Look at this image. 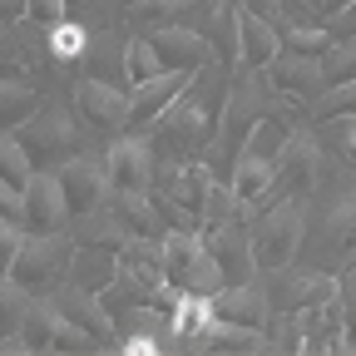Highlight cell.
Masks as SVG:
<instances>
[{
  "label": "cell",
  "mask_w": 356,
  "mask_h": 356,
  "mask_svg": "<svg viewBox=\"0 0 356 356\" xmlns=\"http://www.w3.org/2000/svg\"><path fill=\"white\" fill-rule=\"evenodd\" d=\"M277 178V168H273V159H262V154H248L243 163H238V198H257L267 184Z\"/></svg>",
  "instance_id": "cell-7"
},
{
  "label": "cell",
  "mask_w": 356,
  "mask_h": 356,
  "mask_svg": "<svg viewBox=\"0 0 356 356\" xmlns=\"http://www.w3.org/2000/svg\"><path fill=\"white\" fill-rule=\"evenodd\" d=\"M173 327L178 332H208V327H218V317H213V297L208 292H184L178 297V312H173Z\"/></svg>",
  "instance_id": "cell-4"
},
{
  "label": "cell",
  "mask_w": 356,
  "mask_h": 356,
  "mask_svg": "<svg viewBox=\"0 0 356 356\" xmlns=\"http://www.w3.org/2000/svg\"><path fill=\"white\" fill-rule=\"evenodd\" d=\"M149 173H154V168H149V149H144V144H119V149H114V178H124L129 188H139Z\"/></svg>",
  "instance_id": "cell-6"
},
{
  "label": "cell",
  "mask_w": 356,
  "mask_h": 356,
  "mask_svg": "<svg viewBox=\"0 0 356 356\" xmlns=\"http://www.w3.org/2000/svg\"><path fill=\"white\" fill-rule=\"evenodd\" d=\"M222 307H228V312H243V322H257V317H262V297H257L252 287L228 292V297H222Z\"/></svg>",
  "instance_id": "cell-11"
},
{
  "label": "cell",
  "mask_w": 356,
  "mask_h": 356,
  "mask_svg": "<svg viewBox=\"0 0 356 356\" xmlns=\"http://www.w3.org/2000/svg\"><path fill=\"white\" fill-rule=\"evenodd\" d=\"M292 238H297V218L292 213H282L277 222H267V228H262V238H257V262L262 267H282L287 257H292Z\"/></svg>",
  "instance_id": "cell-2"
},
{
  "label": "cell",
  "mask_w": 356,
  "mask_h": 356,
  "mask_svg": "<svg viewBox=\"0 0 356 356\" xmlns=\"http://www.w3.org/2000/svg\"><path fill=\"white\" fill-rule=\"evenodd\" d=\"M84 44H89L84 25H70V20H60V25L50 30V50H55L60 60H74V55H84Z\"/></svg>",
  "instance_id": "cell-9"
},
{
  "label": "cell",
  "mask_w": 356,
  "mask_h": 356,
  "mask_svg": "<svg viewBox=\"0 0 356 356\" xmlns=\"http://www.w3.org/2000/svg\"><path fill=\"white\" fill-rule=\"evenodd\" d=\"M60 184H65V193H74L70 203H84V208H89V203L99 198V188H104V173L89 168V163H74V168H65Z\"/></svg>",
  "instance_id": "cell-8"
},
{
  "label": "cell",
  "mask_w": 356,
  "mask_h": 356,
  "mask_svg": "<svg viewBox=\"0 0 356 356\" xmlns=\"http://www.w3.org/2000/svg\"><path fill=\"white\" fill-rule=\"evenodd\" d=\"M10 252H15V228H10V222H0V267H6Z\"/></svg>",
  "instance_id": "cell-12"
},
{
  "label": "cell",
  "mask_w": 356,
  "mask_h": 356,
  "mask_svg": "<svg viewBox=\"0 0 356 356\" xmlns=\"http://www.w3.org/2000/svg\"><path fill=\"white\" fill-rule=\"evenodd\" d=\"M0 203H6V208H20V198H15V188H10V184H0Z\"/></svg>",
  "instance_id": "cell-14"
},
{
  "label": "cell",
  "mask_w": 356,
  "mask_h": 356,
  "mask_svg": "<svg viewBox=\"0 0 356 356\" xmlns=\"http://www.w3.org/2000/svg\"><path fill=\"white\" fill-rule=\"evenodd\" d=\"M79 104L89 109V119H99V124H119V119L129 114V104L119 99V89H109V84H99V79L79 84Z\"/></svg>",
  "instance_id": "cell-3"
},
{
  "label": "cell",
  "mask_w": 356,
  "mask_h": 356,
  "mask_svg": "<svg viewBox=\"0 0 356 356\" xmlns=\"http://www.w3.org/2000/svg\"><path fill=\"white\" fill-rule=\"evenodd\" d=\"M60 198H65V184H55V178H35L30 184V213L40 222H60L65 218L70 203H60Z\"/></svg>",
  "instance_id": "cell-5"
},
{
  "label": "cell",
  "mask_w": 356,
  "mask_h": 356,
  "mask_svg": "<svg viewBox=\"0 0 356 356\" xmlns=\"http://www.w3.org/2000/svg\"><path fill=\"white\" fill-rule=\"evenodd\" d=\"M163 6H184V0H163Z\"/></svg>",
  "instance_id": "cell-15"
},
{
  "label": "cell",
  "mask_w": 356,
  "mask_h": 356,
  "mask_svg": "<svg viewBox=\"0 0 356 356\" xmlns=\"http://www.w3.org/2000/svg\"><path fill=\"white\" fill-rule=\"evenodd\" d=\"M163 262H168V273H173V277H184L188 287H203V292H213L218 277H222V273H218V262H213L193 238H168V243H163Z\"/></svg>",
  "instance_id": "cell-1"
},
{
  "label": "cell",
  "mask_w": 356,
  "mask_h": 356,
  "mask_svg": "<svg viewBox=\"0 0 356 356\" xmlns=\"http://www.w3.org/2000/svg\"><path fill=\"white\" fill-rule=\"evenodd\" d=\"M129 351H134V356H154V351H159V346H154V341H149V337H134V341H129Z\"/></svg>",
  "instance_id": "cell-13"
},
{
  "label": "cell",
  "mask_w": 356,
  "mask_h": 356,
  "mask_svg": "<svg viewBox=\"0 0 356 356\" xmlns=\"http://www.w3.org/2000/svg\"><path fill=\"white\" fill-rule=\"evenodd\" d=\"M129 74H134V84L159 79V44H149V40L134 44V50H129Z\"/></svg>",
  "instance_id": "cell-10"
}]
</instances>
